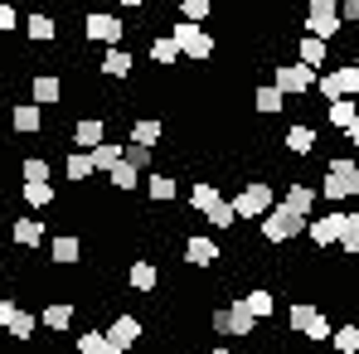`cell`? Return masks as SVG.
<instances>
[{
  "label": "cell",
  "instance_id": "6da1fadb",
  "mask_svg": "<svg viewBox=\"0 0 359 354\" xmlns=\"http://www.w3.org/2000/svg\"><path fill=\"white\" fill-rule=\"evenodd\" d=\"M209 330L214 335H224V340H248V335H257V315L238 301H229V306H219L214 315H209Z\"/></svg>",
  "mask_w": 359,
  "mask_h": 354
},
{
  "label": "cell",
  "instance_id": "7a4b0ae2",
  "mask_svg": "<svg viewBox=\"0 0 359 354\" xmlns=\"http://www.w3.org/2000/svg\"><path fill=\"white\" fill-rule=\"evenodd\" d=\"M306 224H311L306 214L287 209V204L277 199V204H272V209L262 214V229H257V233H262V243H292V238L306 233Z\"/></svg>",
  "mask_w": 359,
  "mask_h": 354
},
{
  "label": "cell",
  "instance_id": "3957f363",
  "mask_svg": "<svg viewBox=\"0 0 359 354\" xmlns=\"http://www.w3.org/2000/svg\"><path fill=\"white\" fill-rule=\"evenodd\" d=\"M320 194H325V199H359V161H350V156H335V161L325 165Z\"/></svg>",
  "mask_w": 359,
  "mask_h": 354
},
{
  "label": "cell",
  "instance_id": "277c9868",
  "mask_svg": "<svg viewBox=\"0 0 359 354\" xmlns=\"http://www.w3.org/2000/svg\"><path fill=\"white\" fill-rule=\"evenodd\" d=\"M170 39L180 44V54H184V59H194V63L214 59V49H219V44H214V34H209L204 25H194V20H175V25H170Z\"/></svg>",
  "mask_w": 359,
  "mask_h": 354
},
{
  "label": "cell",
  "instance_id": "5b68a950",
  "mask_svg": "<svg viewBox=\"0 0 359 354\" xmlns=\"http://www.w3.org/2000/svg\"><path fill=\"white\" fill-rule=\"evenodd\" d=\"M316 93H320L325 102L359 97V68H355V63H335V68H325V73L316 78Z\"/></svg>",
  "mask_w": 359,
  "mask_h": 354
},
{
  "label": "cell",
  "instance_id": "8992f818",
  "mask_svg": "<svg viewBox=\"0 0 359 354\" xmlns=\"http://www.w3.org/2000/svg\"><path fill=\"white\" fill-rule=\"evenodd\" d=\"M229 204H233V214H238V219H262V214L277 204V194H272V184H267V179H248Z\"/></svg>",
  "mask_w": 359,
  "mask_h": 354
},
{
  "label": "cell",
  "instance_id": "52a82bcc",
  "mask_svg": "<svg viewBox=\"0 0 359 354\" xmlns=\"http://www.w3.org/2000/svg\"><path fill=\"white\" fill-rule=\"evenodd\" d=\"M83 34H88V44L117 49L121 39H126V25H121L117 15H107V10H88V15H83Z\"/></svg>",
  "mask_w": 359,
  "mask_h": 354
},
{
  "label": "cell",
  "instance_id": "ba28073f",
  "mask_svg": "<svg viewBox=\"0 0 359 354\" xmlns=\"http://www.w3.org/2000/svg\"><path fill=\"white\" fill-rule=\"evenodd\" d=\"M316 78H320V73H316V68H306V63H277V73H272V83H277V88H282V93H287V97H306V93H316Z\"/></svg>",
  "mask_w": 359,
  "mask_h": 354
},
{
  "label": "cell",
  "instance_id": "9c48e42d",
  "mask_svg": "<svg viewBox=\"0 0 359 354\" xmlns=\"http://www.w3.org/2000/svg\"><path fill=\"white\" fill-rule=\"evenodd\" d=\"M345 29V20H340V0H325V5H311L306 10V34H316V39H335Z\"/></svg>",
  "mask_w": 359,
  "mask_h": 354
},
{
  "label": "cell",
  "instance_id": "30bf717a",
  "mask_svg": "<svg viewBox=\"0 0 359 354\" xmlns=\"http://www.w3.org/2000/svg\"><path fill=\"white\" fill-rule=\"evenodd\" d=\"M126 287L141 296H151L156 287H161V267L151 262V257H131V267H126Z\"/></svg>",
  "mask_w": 359,
  "mask_h": 354
},
{
  "label": "cell",
  "instance_id": "8fae6325",
  "mask_svg": "<svg viewBox=\"0 0 359 354\" xmlns=\"http://www.w3.org/2000/svg\"><path fill=\"white\" fill-rule=\"evenodd\" d=\"M219 257H224V252H219V243H214L209 233H189L184 238V262H189V267H214Z\"/></svg>",
  "mask_w": 359,
  "mask_h": 354
},
{
  "label": "cell",
  "instance_id": "7c38bea8",
  "mask_svg": "<svg viewBox=\"0 0 359 354\" xmlns=\"http://www.w3.org/2000/svg\"><path fill=\"white\" fill-rule=\"evenodd\" d=\"M29 102H39V107H59V102H63V78H59V73H34V78H29Z\"/></svg>",
  "mask_w": 359,
  "mask_h": 354
},
{
  "label": "cell",
  "instance_id": "4fadbf2b",
  "mask_svg": "<svg viewBox=\"0 0 359 354\" xmlns=\"http://www.w3.org/2000/svg\"><path fill=\"white\" fill-rule=\"evenodd\" d=\"M73 320H78V306H73V301H49V306L39 311V325H44L49 335H63V330H73Z\"/></svg>",
  "mask_w": 359,
  "mask_h": 354
},
{
  "label": "cell",
  "instance_id": "5bb4252c",
  "mask_svg": "<svg viewBox=\"0 0 359 354\" xmlns=\"http://www.w3.org/2000/svg\"><path fill=\"white\" fill-rule=\"evenodd\" d=\"M340 224H345V209H340V214H325V219H311V224H306V238H311L316 247H335V243H340Z\"/></svg>",
  "mask_w": 359,
  "mask_h": 354
},
{
  "label": "cell",
  "instance_id": "9a60e30c",
  "mask_svg": "<svg viewBox=\"0 0 359 354\" xmlns=\"http://www.w3.org/2000/svg\"><path fill=\"white\" fill-rule=\"evenodd\" d=\"M102 141H107V121L102 117L73 121V146H78V151H93V146H102Z\"/></svg>",
  "mask_w": 359,
  "mask_h": 354
},
{
  "label": "cell",
  "instance_id": "2e32d148",
  "mask_svg": "<svg viewBox=\"0 0 359 354\" xmlns=\"http://www.w3.org/2000/svg\"><path fill=\"white\" fill-rule=\"evenodd\" d=\"M10 126H15L20 136H34V131L44 126V107H39V102H15V107H10Z\"/></svg>",
  "mask_w": 359,
  "mask_h": 354
},
{
  "label": "cell",
  "instance_id": "e0dca14e",
  "mask_svg": "<svg viewBox=\"0 0 359 354\" xmlns=\"http://www.w3.org/2000/svg\"><path fill=\"white\" fill-rule=\"evenodd\" d=\"M316 199H320V189L316 184H306V179H297V184H287V194H282V204L287 209H297V214H316Z\"/></svg>",
  "mask_w": 359,
  "mask_h": 354
},
{
  "label": "cell",
  "instance_id": "ac0fdd59",
  "mask_svg": "<svg viewBox=\"0 0 359 354\" xmlns=\"http://www.w3.org/2000/svg\"><path fill=\"white\" fill-rule=\"evenodd\" d=\"M49 257H54L59 267H73V262L83 257V238L78 233H54L49 238Z\"/></svg>",
  "mask_w": 359,
  "mask_h": 354
},
{
  "label": "cell",
  "instance_id": "d6986e66",
  "mask_svg": "<svg viewBox=\"0 0 359 354\" xmlns=\"http://www.w3.org/2000/svg\"><path fill=\"white\" fill-rule=\"evenodd\" d=\"M161 136H165V121L161 117H136L126 126V141H136V146H161Z\"/></svg>",
  "mask_w": 359,
  "mask_h": 354
},
{
  "label": "cell",
  "instance_id": "ffe728a7",
  "mask_svg": "<svg viewBox=\"0 0 359 354\" xmlns=\"http://www.w3.org/2000/svg\"><path fill=\"white\" fill-rule=\"evenodd\" d=\"M97 68H102L107 78H131V73H136V54L117 44V49H107V54H102V63H97Z\"/></svg>",
  "mask_w": 359,
  "mask_h": 354
},
{
  "label": "cell",
  "instance_id": "44dd1931",
  "mask_svg": "<svg viewBox=\"0 0 359 354\" xmlns=\"http://www.w3.org/2000/svg\"><path fill=\"white\" fill-rule=\"evenodd\" d=\"M107 340H112L117 350H131V345L141 340V320H136V315H117V320L107 325Z\"/></svg>",
  "mask_w": 359,
  "mask_h": 354
},
{
  "label": "cell",
  "instance_id": "7402d4cb",
  "mask_svg": "<svg viewBox=\"0 0 359 354\" xmlns=\"http://www.w3.org/2000/svg\"><path fill=\"white\" fill-rule=\"evenodd\" d=\"M121 161H126V141H102V146H93V170H97V175H107Z\"/></svg>",
  "mask_w": 359,
  "mask_h": 354
},
{
  "label": "cell",
  "instance_id": "603a6c76",
  "mask_svg": "<svg viewBox=\"0 0 359 354\" xmlns=\"http://www.w3.org/2000/svg\"><path fill=\"white\" fill-rule=\"evenodd\" d=\"M252 107H257V112H262V117H277V112H282V107H287V93H282V88H277V83H262V88H257V93H252Z\"/></svg>",
  "mask_w": 359,
  "mask_h": 354
},
{
  "label": "cell",
  "instance_id": "cb8c5ba5",
  "mask_svg": "<svg viewBox=\"0 0 359 354\" xmlns=\"http://www.w3.org/2000/svg\"><path fill=\"white\" fill-rule=\"evenodd\" d=\"M20 199H25L29 209H49V204H54V179H25V184H20Z\"/></svg>",
  "mask_w": 359,
  "mask_h": 354
},
{
  "label": "cell",
  "instance_id": "d4e9b609",
  "mask_svg": "<svg viewBox=\"0 0 359 354\" xmlns=\"http://www.w3.org/2000/svg\"><path fill=\"white\" fill-rule=\"evenodd\" d=\"M214 204H224L219 184H214V179H194V189H189V209H194V214H209Z\"/></svg>",
  "mask_w": 359,
  "mask_h": 354
},
{
  "label": "cell",
  "instance_id": "484cf974",
  "mask_svg": "<svg viewBox=\"0 0 359 354\" xmlns=\"http://www.w3.org/2000/svg\"><path fill=\"white\" fill-rule=\"evenodd\" d=\"M325 49H330L325 39H316V34H301V44H297V63H306V68H316V73H320V68H325Z\"/></svg>",
  "mask_w": 359,
  "mask_h": 354
},
{
  "label": "cell",
  "instance_id": "4316f807",
  "mask_svg": "<svg viewBox=\"0 0 359 354\" xmlns=\"http://www.w3.org/2000/svg\"><path fill=\"white\" fill-rule=\"evenodd\" d=\"M73 350L78 354H126V350H117V345L107 340V330H83V335L73 340Z\"/></svg>",
  "mask_w": 359,
  "mask_h": 354
},
{
  "label": "cell",
  "instance_id": "83f0119b",
  "mask_svg": "<svg viewBox=\"0 0 359 354\" xmlns=\"http://www.w3.org/2000/svg\"><path fill=\"white\" fill-rule=\"evenodd\" d=\"M93 151H68V161H63V179H73V184H83V179H93Z\"/></svg>",
  "mask_w": 359,
  "mask_h": 354
},
{
  "label": "cell",
  "instance_id": "f1b7e54d",
  "mask_svg": "<svg viewBox=\"0 0 359 354\" xmlns=\"http://www.w3.org/2000/svg\"><path fill=\"white\" fill-rule=\"evenodd\" d=\"M25 34H29L34 44H54V39H59V20H54V15H29V20H25Z\"/></svg>",
  "mask_w": 359,
  "mask_h": 354
},
{
  "label": "cell",
  "instance_id": "f546056e",
  "mask_svg": "<svg viewBox=\"0 0 359 354\" xmlns=\"http://www.w3.org/2000/svg\"><path fill=\"white\" fill-rule=\"evenodd\" d=\"M175 194H180V179H170L165 170L146 179V199H151V204H175Z\"/></svg>",
  "mask_w": 359,
  "mask_h": 354
},
{
  "label": "cell",
  "instance_id": "4dcf8cb0",
  "mask_svg": "<svg viewBox=\"0 0 359 354\" xmlns=\"http://www.w3.org/2000/svg\"><path fill=\"white\" fill-rule=\"evenodd\" d=\"M282 141H287V151H292V156H311V151H316V131H311L306 121L287 126V136H282Z\"/></svg>",
  "mask_w": 359,
  "mask_h": 354
},
{
  "label": "cell",
  "instance_id": "1f68e13d",
  "mask_svg": "<svg viewBox=\"0 0 359 354\" xmlns=\"http://www.w3.org/2000/svg\"><path fill=\"white\" fill-rule=\"evenodd\" d=\"M10 238H15L20 247H39V243H44V219H15Z\"/></svg>",
  "mask_w": 359,
  "mask_h": 354
},
{
  "label": "cell",
  "instance_id": "d6a6232c",
  "mask_svg": "<svg viewBox=\"0 0 359 354\" xmlns=\"http://www.w3.org/2000/svg\"><path fill=\"white\" fill-rule=\"evenodd\" d=\"M355 117H359V97H340V102H330V107H325V121H330L335 131H345Z\"/></svg>",
  "mask_w": 359,
  "mask_h": 354
},
{
  "label": "cell",
  "instance_id": "836d02e7",
  "mask_svg": "<svg viewBox=\"0 0 359 354\" xmlns=\"http://www.w3.org/2000/svg\"><path fill=\"white\" fill-rule=\"evenodd\" d=\"M243 306H248L257 320H267V315L277 311V296L267 292V287H252V292H243Z\"/></svg>",
  "mask_w": 359,
  "mask_h": 354
},
{
  "label": "cell",
  "instance_id": "e575fe53",
  "mask_svg": "<svg viewBox=\"0 0 359 354\" xmlns=\"http://www.w3.org/2000/svg\"><path fill=\"white\" fill-rule=\"evenodd\" d=\"M34 330H39V315L25 311V306H20V311L10 315V325H5V335H15V340H34Z\"/></svg>",
  "mask_w": 359,
  "mask_h": 354
},
{
  "label": "cell",
  "instance_id": "d590c367",
  "mask_svg": "<svg viewBox=\"0 0 359 354\" xmlns=\"http://www.w3.org/2000/svg\"><path fill=\"white\" fill-rule=\"evenodd\" d=\"M107 184H112V189H121V194H131V189L141 184V170H136L131 161H121V165H112V170H107Z\"/></svg>",
  "mask_w": 359,
  "mask_h": 354
},
{
  "label": "cell",
  "instance_id": "8d00e7d4",
  "mask_svg": "<svg viewBox=\"0 0 359 354\" xmlns=\"http://www.w3.org/2000/svg\"><path fill=\"white\" fill-rule=\"evenodd\" d=\"M316 315H320V311H316V306H311V301H297V306H292V311H287V330H292V335H306V330H311V320H316Z\"/></svg>",
  "mask_w": 359,
  "mask_h": 354
},
{
  "label": "cell",
  "instance_id": "74e56055",
  "mask_svg": "<svg viewBox=\"0 0 359 354\" xmlns=\"http://www.w3.org/2000/svg\"><path fill=\"white\" fill-rule=\"evenodd\" d=\"M151 59L161 63V68H175L184 54H180V44L170 39V34H161V39H151Z\"/></svg>",
  "mask_w": 359,
  "mask_h": 354
},
{
  "label": "cell",
  "instance_id": "f35d334b",
  "mask_svg": "<svg viewBox=\"0 0 359 354\" xmlns=\"http://www.w3.org/2000/svg\"><path fill=\"white\" fill-rule=\"evenodd\" d=\"M345 257H359V214H345V224H340V243H335Z\"/></svg>",
  "mask_w": 359,
  "mask_h": 354
},
{
  "label": "cell",
  "instance_id": "ab89813d",
  "mask_svg": "<svg viewBox=\"0 0 359 354\" xmlns=\"http://www.w3.org/2000/svg\"><path fill=\"white\" fill-rule=\"evenodd\" d=\"M204 219H209V229H219V233H229V229L238 224V214H233V204H229V199H224V204H214Z\"/></svg>",
  "mask_w": 359,
  "mask_h": 354
},
{
  "label": "cell",
  "instance_id": "60d3db41",
  "mask_svg": "<svg viewBox=\"0 0 359 354\" xmlns=\"http://www.w3.org/2000/svg\"><path fill=\"white\" fill-rule=\"evenodd\" d=\"M20 179H54V165L44 156H25L20 161Z\"/></svg>",
  "mask_w": 359,
  "mask_h": 354
},
{
  "label": "cell",
  "instance_id": "b9f144b4",
  "mask_svg": "<svg viewBox=\"0 0 359 354\" xmlns=\"http://www.w3.org/2000/svg\"><path fill=\"white\" fill-rule=\"evenodd\" d=\"M335 354H359V325H335Z\"/></svg>",
  "mask_w": 359,
  "mask_h": 354
},
{
  "label": "cell",
  "instance_id": "7bdbcfd3",
  "mask_svg": "<svg viewBox=\"0 0 359 354\" xmlns=\"http://www.w3.org/2000/svg\"><path fill=\"white\" fill-rule=\"evenodd\" d=\"M214 15V0H180V20H194V25H204Z\"/></svg>",
  "mask_w": 359,
  "mask_h": 354
},
{
  "label": "cell",
  "instance_id": "ee69618b",
  "mask_svg": "<svg viewBox=\"0 0 359 354\" xmlns=\"http://www.w3.org/2000/svg\"><path fill=\"white\" fill-rule=\"evenodd\" d=\"M126 161H131L136 170H151V161H156V146H136V141H126Z\"/></svg>",
  "mask_w": 359,
  "mask_h": 354
},
{
  "label": "cell",
  "instance_id": "f6af8a7d",
  "mask_svg": "<svg viewBox=\"0 0 359 354\" xmlns=\"http://www.w3.org/2000/svg\"><path fill=\"white\" fill-rule=\"evenodd\" d=\"M15 25H20V20H15V5H10V0H0V34H10Z\"/></svg>",
  "mask_w": 359,
  "mask_h": 354
},
{
  "label": "cell",
  "instance_id": "bcb514c9",
  "mask_svg": "<svg viewBox=\"0 0 359 354\" xmlns=\"http://www.w3.org/2000/svg\"><path fill=\"white\" fill-rule=\"evenodd\" d=\"M340 20L345 25H359V0H340Z\"/></svg>",
  "mask_w": 359,
  "mask_h": 354
},
{
  "label": "cell",
  "instance_id": "7dc6e473",
  "mask_svg": "<svg viewBox=\"0 0 359 354\" xmlns=\"http://www.w3.org/2000/svg\"><path fill=\"white\" fill-rule=\"evenodd\" d=\"M15 311H20V306H15V301H10V296H0V330H5V325H10V315H15Z\"/></svg>",
  "mask_w": 359,
  "mask_h": 354
},
{
  "label": "cell",
  "instance_id": "c3c4849f",
  "mask_svg": "<svg viewBox=\"0 0 359 354\" xmlns=\"http://www.w3.org/2000/svg\"><path fill=\"white\" fill-rule=\"evenodd\" d=\"M340 136H345V141H350V146H359V117L350 121V126H345V131H340Z\"/></svg>",
  "mask_w": 359,
  "mask_h": 354
},
{
  "label": "cell",
  "instance_id": "681fc988",
  "mask_svg": "<svg viewBox=\"0 0 359 354\" xmlns=\"http://www.w3.org/2000/svg\"><path fill=\"white\" fill-rule=\"evenodd\" d=\"M117 5H126V10H141V5H146V0H117Z\"/></svg>",
  "mask_w": 359,
  "mask_h": 354
},
{
  "label": "cell",
  "instance_id": "f907efd6",
  "mask_svg": "<svg viewBox=\"0 0 359 354\" xmlns=\"http://www.w3.org/2000/svg\"><path fill=\"white\" fill-rule=\"evenodd\" d=\"M209 354H238V350H229V345H219V350H209Z\"/></svg>",
  "mask_w": 359,
  "mask_h": 354
},
{
  "label": "cell",
  "instance_id": "816d5d0a",
  "mask_svg": "<svg viewBox=\"0 0 359 354\" xmlns=\"http://www.w3.org/2000/svg\"><path fill=\"white\" fill-rule=\"evenodd\" d=\"M306 5H325V0H306Z\"/></svg>",
  "mask_w": 359,
  "mask_h": 354
},
{
  "label": "cell",
  "instance_id": "f5cc1de1",
  "mask_svg": "<svg viewBox=\"0 0 359 354\" xmlns=\"http://www.w3.org/2000/svg\"><path fill=\"white\" fill-rule=\"evenodd\" d=\"M10 5H25V0H10Z\"/></svg>",
  "mask_w": 359,
  "mask_h": 354
},
{
  "label": "cell",
  "instance_id": "db71d44e",
  "mask_svg": "<svg viewBox=\"0 0 359 354\" xmlns=\"http://www.w3.org/2000/svg\"><path fill=\"white\" fill-rule=\"evenodd\" d=\"M355 68H359V54H355Z\"/></svg>",
  "mask_w": 359,
  "mask_h": 354
}]
</instances>
